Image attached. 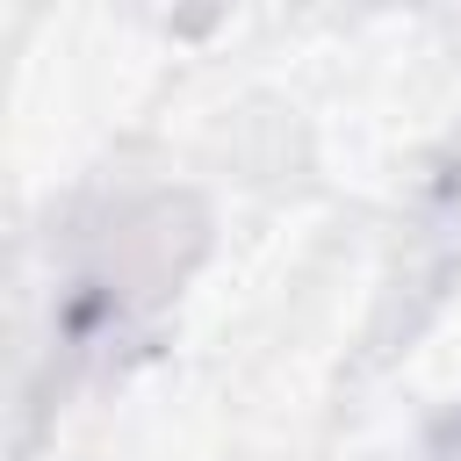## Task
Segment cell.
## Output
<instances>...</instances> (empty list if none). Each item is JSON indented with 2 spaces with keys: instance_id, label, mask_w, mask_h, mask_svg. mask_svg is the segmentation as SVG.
Listing matches in <instances>:
<instances>
[{
  "instance_id": "6da1fadb",
  "label": "cell",
  "mask_w": 461,
  "mask_h": 461,
  "mask_svg": "<svg viewBox=\"0 0 461 461\" xmlns=\"http://www.w3.org/2000/svg\"><path fill=\"white\" fill-rule=\"evenodd\" d=\"M209 245V216L194 194H137L122 202L79 252H72V274L58 281V303H50V360L65 367H86V360H108L115 346H130L166 295H180V281L194 274Z\"/></svg>"
}]
</instances>
